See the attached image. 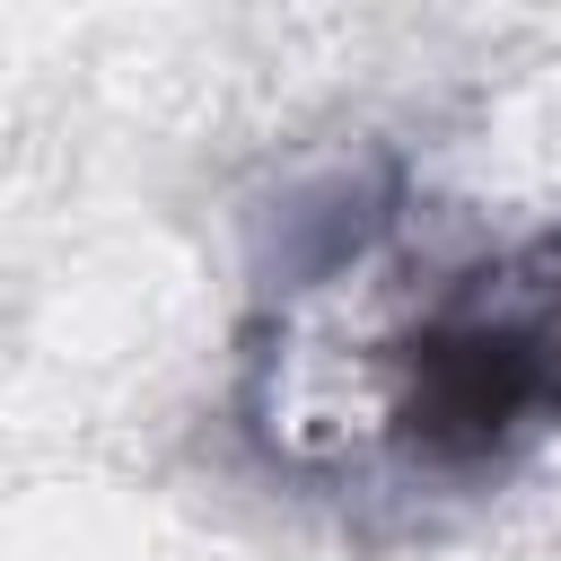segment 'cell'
<instances>
[{"instance_id": "cell-1", "label": "cell", "mask_w": 561, "mask_h": 561, "mask_svg": "<svg viewBox=\"0 0 561 561\" xmlns=\"http://www.w3.org/2000/svg\"><path fill=\"white\" fill-rule=\"evenodd\" d=\"M386 438L421 473H491L561 430V237L438 280L377 351Z\"/></svg>"}]
</instances>
